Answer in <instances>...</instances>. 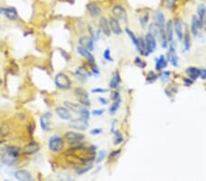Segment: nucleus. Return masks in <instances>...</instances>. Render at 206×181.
Segmentation results:
<instances>
[{
    "instance_id": "nucleus-1",
    "label": "nucleus",
    "mask_w": 206,
    "mask_h": 181,
    "mask_svg": "<svg viewBox=\"0 0 206 181\" xmlns=\"http://www.w3.org/2000/svg\"><path fill=\"white\" fill-rule=\"evenodd\" d=\"M21 155V148L16 145H7L0 155L1 163L7 167H15L19 162Z\"/></svg>"
},
{
    "instance_id": "nucleus-2",
    "label": "nucleus",
    "mask_w": 206,
    "mask_h": 181,
    "mask_svg": "<svg viewBox=\"0 0 206 181\" xmlns=\"http://www.w3.org/2000/svg\"><path fill=\"white\" fill-rule=\"evenodd\" d=\"M65 139L63 136L60 134H52V136H49L48 139L47 147L49 152H52L53 154H59L63 151L65 148Z\"/></svg>"
},
{
    "instance_id": "nucleus-3",
    "label": "nucleus",
    "mask_w": 206,
    "mask_h": 181,
    "mask_svg": "<svg viewBox=\"0 0 206 181\" xmlns=\"http://www.w3.org/2000/svg\"><path fill=\"white\" fill-rule=\"evenodd\" d=\"M54 84L61 90H69L73 87V82L71 78L63 72H59L55 75Z\"/></svg>"
},
{
    "instance_id": "nucleus-4",
    "label": "nucleus",
    "mask_w": 206,
    "mask_h": 181,
    "mask_svg": "<svg viewBox=\"0 0 206 181\" xmlns=\"http://www.w3.org/2000/svg\"><path fill=\"white\" fill-rule=\"evenodd\" d=\"M144 38H145V42H146V49L144 51L143 56L148 57L150 54L156 51V49H157V47H158L157 38H156L154 35H152L151 33L148 32L145 35Z\"/></svg>"
},
{
    "instance_id": "nucleus-5",
    "label": "nucleus",
    "mask_w": 206,
    "mask_h": 181,
    "mask_svg": "<svg viewBox=\"0 0 206 181\" xmlns=\"http://www.w3.org/2000/svg\"><path fill=\"white\" fill-rule=\"evenodd\" d=\"M41 149V145L35 140H30L21 148V155L25 157H31L38 154Z\"/></svg>"
},
{
    "instance_id": "nucleus-6",
    "label": "nucleus",
    "mask_w": 206,
    "mask_h": 181,
    "mask_svg": "<svg viewBox=\"0 0 206 181\" xmlns=\"http://www.w3.org/2000/svg\"><path fill=\"white\" fill-rule=\"evenodd\" d=\"M73 93L74 95L76 96L77 100H78V103H81L83 106H86V107H90L91 106V100L89 98V93L83 87H75L73 89Z\"/></svg>"
},
{
    "instance_id": "nucleus-7",
    "label": "nucleus",
    "mask_w": 206,
    "mask_h": 181,
    "mask_svg": "<svg viewBox=\"0 0 206 181\" xmlns=\"http://www.w3.org/2000/svg\"><path fill=\"white\" fill-rule=\"evenodd\" d=\"M111 13L112 16L115 18H117L119 21L127 22L128 14L127 10L122 4H115L111 8Z\"/></svg>"
},
{
    "instance_id": "nucleus-8",
    "label": "nucleus",
    "mask_w": 206,
    "mask_h": 181,
    "mask_svg": "<svg viewBox=\"0 0 206 181\" xmlns=\"http://www.w3.org/2000/svg\"><path fill=\"white\" fill-rule=\"evenodd\" d=\"M89 122L87 120H84L81 117L78 118H72L69 121L68 126L70 129L80 131V132H84L89 128Z\"/></svg>"
},
{
    "instance_id": "nucleus-9",
    "label": "nucleus",
    "mask_w": 206,
    "mask_h": 181,
    "mask_svg": "<svg viewBox=\"0 0 206 181\" xmlns=\"http://www.w3.org/2000/svg\"><path fill=\"white\" fill-rule=\"evenodd\" d=\"M0 16H4L9 21H18L19 15L16 7H0Z\"/></svg>"
},
{
    "instance_id": "nucleus-10",
    "label": "nucleus",
    "mask_w": 206,
    "mask_h": 181,
    "mask_svg": "<svg viewBox=\"0 0 206 181\" xmlns=\"http://www.w3.org/2000/svg\"><path fill=\"white\" fill-rule=\"evenodd\" d=\"M63 138L67 141L68 143H73V142H78V141H83L85 139V135L83 134V132L76 130H71V131H66L63 134Z\"/></svg>"
},
{
    "instance_id": "nucleus-11",
    "label": "nucleus",
    "mask_w": 206,
    "mask_h": 181,
    "mask_svg": "<svg viewBox=\"0 0 206 181\" xmlns=\"http://www.w3.org/2000/svg\"><path fill=\"white\" fill-rule=\"evenodd\" d=\"M153 23L156 27H157L159 30L165 29V25H166V17L162 11L160 10H157L153 13Z\"/></svg>"
},
{
    "instance_id": "nucleus-12",
    "label": "nucleus",
    "mask_w": 206,
    "mask_h": 181,
    "mask_svg": "<svg viewBox=\"0 0 206 181\" xmlns=\"http://www.w3.org/2000/svg\"><path fill=\"white\" fill-rule=\"evenodd\" d=\"M52 118V113L51 112L44 113L39 117V126L44 132L51 131V119Z\"/></svg>"
},
{
    "instance_id": "nucleus-13",
    "label": "nucleus",
    "mask_w": 206,
    "mask_h": 181,
    "mask_svg": "<svg viewBox=\"0 0 206 181\" xmlns=\"http://www.w3.org/2000/svg\"><path fill=\"white\" fill-rule=\"evenodd\" d=\"M173 28L174 33L180 42L182 41L183 38V21L180 18H175L173 20Z\"/></svg>"
},
{
    "instance_id": "nucleus-14",
    "label": "nucleus",
    "mask_w": 206,
    "mask_h": 181,
    "mask_svg": "<svg viewBox=\"0 0 206 181\" xmlns=\"http://www.w3.org/2000/svg\"><path fill=\"white\" fill-rule=\"evenodd\" d=\"M86 9L88 11V14L90 15V17L93 18H97L99 17H101L102 15V8L96 2H89L86 5Z\"/></svg>"
},
{
    "instance_id": "nucleus-15",
    "label": "nucleus",
    "mask_w": 206,
    "mask_h": 181,
    "mask_svg": "<svg viewBox=\"0 0 206 181\" xmlns=\"http://www.w3.org/2000/svg\"><path fill=\"white\" fill-rule=\"evenodd\" d=\"M56 115L61 118L63 121H70L73 118V113L67 107H65L64 105H60V106H57L54 110Z\"/></svg>"
},
{
    "instance_id": "nucleus-16",
    "label": "nucleus",
    "mask_w": 206,
    "mask_h": 181,
    "mask_svg": "<svg viewBox=\"0 0 206 181\" xmlns=\"http://www.w3.org/2000/svg\"><path fill=\"white\" fill-rule=\"evenodd\" d=\"M78 46L83 47L85 49H87L91 51L94 50V43L95 41L94 38H92L90 36H81L78 38Z\"/></svg>"
},
{
    "instance_id": "nucleus-17",
    "label": "nucleus",
    "mask_w": 206,
    "mask_h": 181,
    "mask_svg": "<svg viewBox=\"0 0 206 181\" xmlns=\"http://www.w3.org/2000/svg\"><path fill=\"white\" fill-rule=\"evenodd\" d=\"M98 25H99V28L101 30L102 34L105 37H110L112 34L111 28H110V25H109V20L107 18L105 17H100L99 21H98Z\"/></svg>"
},
{
    "instance_id": "nucleus-18",
    "label": "nucleus",
    "mask_w": 206,
    "mask_h": 181,
    "mask_svg": "<svg viewBox=\"0 0 206 181\" xmlns=\"http://www.w3.org/2000/svg\"><path fill=\"white\" fill-rule=\"evenodd\" d=\"M13 176L18 181H30L33 179L31 172L27 169H18L14 172Z\"/></svg>"
},
{
    "instance_id": "nucleus-19",
    "label": "nucleus",
    "mask_w": 206,
    "mask_h": 181,
    "mask_svg": "<svg viewBox=\"0 0 206 181\" xmlns=\"http://www.w3.org/2000/svg\"><path fill=\"white\" fill-rule=\"evenodd\" d=\"M76 50H77V53L80 55V56L83 57L89 64L95 62V58H94V54H93V51H91V50H89V49H85L83 47H80V46L77 47Z\"/></svg>"
},
{
    "instance_id": "nucleus-20",
    "label": "nucleus",
    "mask_w": 206,
    "mask_h": 181,
    "mask_svg": "<svg viewBox=\"0 0 206 181\" xmlns=\"http://www.w3.org/2000/svg\"><path fill=\"white\" fill-rule=\"evenodd\" d=\"M203 28V22L201 21L197 16L193 15L192 17V22H190V33L196 37L199 34V30L202 29Z\"/></svg>"
},
{
    "instance_id": "nucleus-21",
    "label": "nucleus",
    "mask_w": 206,
    "mask_h": 181,
    "mask_svg": "<svg viewBox=\"0 0 206 181\" xmlns=\"http://www.w3.org/2000/svg\"><path fill=\"white\" fill-rule=\"evenodd\" d=\"M109 25H110V28H111V31L115 34L117 35V36H120V35H122L123 33V29H122V27L121 25H120V21L117 19L114 18L113 16H111L109 18Z\"/></svg>"
},
{
    "instance_id": "nucleus-22",
    "label": "nucleus",
    "mask_w": 206,
    "mask_h": 181,
    "mask_svg": "<svg viewBox=\"0 0 206 181\" xmlns=\"http://www.w3.org/2000/svg\"><path fill=\"white\" fill-rule=\"evenodd\" d=\"M74 76L79 78L80 80H85L89 76H92V74H91V72L88 70V69L85 67L84 65H80V66H78L76 70H75Z\"/></svg>"
},
{
    "instance_id": "nucleus-23",
    "label": "nucleus",
    "mask_w": 206,
    "mask_h": 181,
    "mask_svg": "<svg viewBox=\"0 0 206 181\" xmlns=\"http://www.w3.org/2000/svg\"><path fill=\"white\" fill-rule=\"evenodd\" d=\"M154 60H155V70L159 72L163 70L168 66L169 61L165 55H159V57H156Z\"/></svg>"
},
{
    "instance_id": "nucleus-24",
    "label": "nucleus",
    "mask_w": 206,
    "mask_h": 181,
    "mask_svg": "<svg viewBox=\"0 0 206 181\" xmlns=\"http://www.w3.org/2000/svg\"><path fill=\"white\" fill-rule=\"evenodd\" d=\"M120 83H121V77H120V73L118 70H115L113 73L112 78L110 80V82L108 83V87L111 90H117L119 87Z\"/></svg>"
},
{
    "instance_id": "nucleus-25",
    "label": "nucleus",
    "mask_w": 206,
    "mask_h": 181,
    "mask_svg": "<svg viewBox=\"0 0 206 181\" xmlns=\"http://www.w3.org/2000/svg\"><path fill=\"white\" fill-rule=\"evenodd\" d=\"M165 32H166L167 38H168V42L169 43L172 42L173 38H174V28H173V20L172 19H169L168 21H166Z\"/></svg>"
},
{
    "instance_id": "nucleus-26",
    "label": "nucleus",
    "mask_w": 206,
    "mask_h": 181,
    "mask_svg": "<svg viewBox=\"0 0 206 181\" xmlns=\"http://www.w3.org/2000/svg\"><path fill=\"white\" fill-rule=\"evenodd\" d=\"M63 105L65 107H67L72 113H78L79 111L83 106V105H82L79 103H73L72 101H67V100L63 102Z\"/></svg>"
},
{
    "instance_id": "nucleus-27",
    "label": "nucleus",
    "mask_w": 206,
    "mask_h": 181,
    "mask_svg": "<svg viewBox=\"0 0 206 181\" xmlns=\"http://www.w3.org/2000/svg\"><path fill=\"white\" fill-rule=\"evenodd\" d=\"M94 164L91 163V164H87V165H81V167H77L74 168V171H75V174L77 176H83L84 174H86L88 172H90L93 168H94Z\"/></svg>"
},
{
    "instance_id": "nucleus-28",
    "label": "nucleus",
    "mask_w": 206,
    "mask_h": 181,
    "mask_svg": "<svg viewBox=\"0 0 206 181\" xmlns=\"http://www.w3.org/2000/svg\"><path fill=\"white\" fill-rule=\"evenodd\" d=\"M185 73L188 75V77H190V79H192L194 82L198 78H200V69L196 68V67H188L185 70Z\"/></svg>"
},
{
    "instance_id": "nucleus-29",
    "label": "nucleus",
    "mask_w": 206,
    "mask_h": 181,
    "mask_svg": "<svg viewBox=\"0 0 206 181\" xmlns=\"http://www.w3.org/2000/svg\"><path fill=\"white\" fill-rule=\"evenodd\" d=\"M182 41H183L182 51L183 52H188L190 50V46H192V39H190V34L189 31H186L183 34Z\"/></svg>"
},
{
    "instance_id": "nucleus-30",
    "label": "nucleus",
    "mask_w": 206,
    "mask_h": 181,
    "mask_svg": "<svg viewBox=\"0 0 206 181\" xmlns=\"http://www.w3.org/2000/svg\"><path fill=\"white\" fill-rule=\"evenodd\" d=\"M206 15V7L203 4H200L197 7V17L204 24V18Z\"/></svg>"
},
{
    "instance_id": "nucleus-31",
    "label": "nucleus",
    "mask_w": 206,
    "mask_h": 181,
    "mask_svg": "<svg viewBox=\"0 0 206 181\" xmlns=\"http://www.w3.org/2000/svg\"><path fill=\"white\" fill-rule=\"evenodd\" d=\"M77 114L79 115V117H81L84 120H87V121H89L90 117H91V115H92L91 112L88 110V107H86V106H83Z\"/></svg>"
},
{
    "instance_id": "nucleus-32",
    "label": "nucleus",
    "mask_w": 206,
    "mask_h": 181,
    "mask_svg": "<svg viewBox=\"0 0 206 181\" xmlns=\"http://www.w3.org/2000/svg\"><path fill=\"white\" fill-rule=\"evenodd\" d=\"M170 76H171V72L169 70H161L159 73V79L161 80L163 83L168 82L170 80Z\"/></svg>"
},
{
    "instance_id": "nucleus-33",
    "label": "nucleus",
    "mask_w": 206,
    "mask_h": 181,
    "mask_svg": "<svg viewBox=\"0 0 206 181\" xmlns=\"http://www.w3.org/2000/svg\"><path fill=\"white\" fill-rule=\"evenodd\" d=\"M125 33L127 34V36L129 37V38H130V40L132 41V43L134 44V46L137 48V47H138V38L136 36L135 33L132 31L131 29H129L128 28H125Z\"/></svg>"
},
{
    "instance_id": "nucleus-34",
    "label": "nucleus",
    "mask_w": 206,
    "mask_h": 181,
    "mask_svg": "<svg viewBox=\"0 0 206 181\" xmlns=\"http://www.w3.org/2000/svg\"><path fill=\"white\" fill-rule=\"evenodd\" d=\"M159 79V74L156 73L154 70H149V72L147 73V76H146V82L148 83H153L156 80Z\"/></svg>"
},
{
    "instance_id": "nucleus-35",
    "label": "nucleus",
    "mask_w": 206,
    "mask_h": 181,
    "mask_svg": "<svg viewBox=\"0 0 206 181\" xmlns=\"http://www.w3.org/2000/svg\"><path fill=\"white\" fill-rule=\"evenodd\" d=\"M136 49H137V51L139 53V55L143 56L144 51L146 49V42H145L144 37H139L138 38V47Z\"/></svg>"
},
{
    "instance_id": "nucleus-36",
    "label": "nucleus",
    "mask_w": 206,
    "mask_h": 181,
    "mask_svg": "<svg viewBox=\"0 0 206 181\" xmlns=\"http://www.w3.org/2000/svg\"><path fill=\"white\" fill-rule=\"evenodd\" d=\"M114 135H115V136H114V141H113L114 145H118L122 144L124 142V135H123V134L120 132L119 130L115 131Z\"/></svg>"
},
{
    "instance_id": "nucleus-37",
    "label": "nucleus",
    "mask_w": 206,
    "mask_h": 181,
    "mask_svg": "<svg viewBox=\"0 0 206 181\" xmlns=\"http://www.w3.org/2000/svg\"><path fill=\"white\" fill-rule=\"evenodd\" d=\"M121 102H122L121 99H118L117 101H113V103L111 104V106H110L108 109V112L110 114H114L117 112V110L120 107V104H121Z\"/></svg>"
},
{
    "instance_id": "nucleus-38",
    "label": "nucleus",
    "mask_w": 206,
    "mask_h": 181,
    "mask_svg": "<svg viewBox=\"0 0 206 181\" xmlns=\"http://www.w3.org/2000/svg\"><path fill=\"white\" fill-rule=\"evenodd\" d=\"M107 157V152L105 150H99L98 153H96V157H95L94 162L95 164H100L101 162L106 158Z\"/></svg>"
},
{
    "instance_id": "nucleus-39",
    "label": "nucleus",
    "mask_w": 206,
    "mask_h": 181,
    "mask_svg": "<svg viewBox=\"0 0 206 181\" xmlns=\"http://www.w3.org/2000/svg\"><path fill=\"white\" fill-rule=\"evenodd\" d=\"M149 18H150V16H149L148 12H146L144 15H142V16L139 18V23L143 28H147V26L148 25V22H149Z\"/></svg>"
},
{
    "instance_id": "nucleus-40",
    "label": "nucleus",
    "mask_w": 206,
    "mask_h": 181,
    "mask_svg": "<svg viewBox=\"0 0 206 181\" xmlns=\"http://www.w3.org/2000/svg\"><path fill=\"white\" fill-rule=\"evenodd\" d=\"M89 65H90V72H91L92 76L99 77L100 74H101V72H100V69L98 67V65L96 64V62L91 63Z\"/></svg>"
},
{
    "instance_id": "nucleus-41",
    "label": "nucleus",
    "mask_w": 206,
    "mask_h": 181,
    "mask_svg": "<svg viewBox=\"0 0 206 181\" xmlns=\"http://www.w3.org/2000/svg\"><path fill=\"white\" fill-rule=\"evenodd\" d=\"M103 58H104V59L105 60V61H107V62H113L114 61V59H113L112 55H111V49H110L109 48H106L104 50Z\"/></svg>"
},
{
    "instance_id": "nucleus-42",
    "label": "nucleus",
    "mask_w": 206,
    "mask_h": 181,
    "mask_svg": "<svg viewBox=\"0 0 206 181\" xmlns=\"http://www.w3.org/2000/svg\"><path fill=\"white\" fill-rule=\"evenodd\" d=\"M134 63H135L136 66H138V67L140 68V69H145L146 67H147V62L144 61V60H143L141 58H140L139 56H138V57L135 58Z\"/></svg>"
},
{
    "instance_id": "nucleus-43",
    "label": "nucleus",
    "mask_w": 206,
    "mask_h": 181,
    "mask_svg": "<svg viewBox=\"0 0 206 181\" xmlns=\"http://www.w3.org/2000/svg\"><path fill=\"white\" fill-rule=\"evenodd\" d=\"M121 151L122 149L121 148H118V149H115L113 151H111L110 152V154L108 155V157L110 160H113V159H115V158H117L118 155L121 154Z\"/></svg>"
},
{
    "instance_id": "nucleus-44",
    "label": "nucleus",
    "mask_w": 206,
    "mask_h": 181,
    "mask_svg": "<svg viewBox=\"0 0 206 181\" xmlns=\"http://www.w3.org/2000/svg\"><path fill=\"white\" fill-rule=\"evenodd\" d=\"M110 99L112 101H117L118 99H121V95H120V93L117 90H113V92L111 93V95H110Z\"/></svg>"
},
{
    "instance_id": "nucleus-45",
    "label": "nucleus",
    "mask_w": 206,
    "mask_h": 181,
    "mask_svg": "<svg viewBox=\"0 0 206 181\" xmlns=\"http://www.w3.org/2000/svg\"><path fill=\"white\" fill-rule=\"evenodd\" d=\"M109 92V89H105V88H94L91 90L92 93H106Z\"/></svg>"
},
{
    "instance_id": "nucleus-46",
    "label": "nucleus",
    "mask_w": 206,
    "mask_h": 181,
    "mask_svg": "<svg viewBox=\"0 0 206 181\" xmlns=\"http://www.w3.org/2000/svg\"><path fill=\"white\" fill-rule=\"evenodd\" d=\"M105 109L102 108V109H94L91 112V114L94 115V116H102V115L104 113Z\"/></svg>"
},
{
    "instance_id": "nucleus-47",
    "label": "nucleus",
    "mask_w": 206,
    "mask_h": 181,
    "mask_svg": "<svg viewBox=\"0 0 206 181\" xmlns=\"http://www.w3.org/2000/svg\"><path fill=\"white\" fill-rule=\"evenodd\" d=\"M103 133H104L103 128H93V129H91L89 131V134L91 135H94V136L98 135V134H101Z\"/></svg>"
},
{
    "instance_id": "nucleus-48",
    "label": "nucleus",
    "mask_w": 206,
    "mask_h": 181,
    "mask_svg": "<svg viewBox=\"0 0 206 181\" xmlns=\"http://www.w3.org/2000/svg\"><path fill=\"white\" fill-rule=\"evenodd\" d=\"M182 82H183V84L185 86H192V85L194 83V80L192 79H190V77H184L182 79Z\"/></svg>"
},
{
    "instance_id": "nucleus-49",
    "label": "nucleus",
    "mask_w": 206,
    "mask_h": 181,
    "mask_svg": "<svg viewBox=\"0 0 206 181\" xmlns=\"http://www.w3.org/2000/svg\"><path fill=\"white\" fill-rule=\"evenodd\" d=\"M98 102H99L100 104H102V105H107L109 103V100L107 98H105V97H99Z\"/></svg>"
},
{
    "instance_id": "nucleus-50",
    "label": "nucleus",
    "mask_w": 206,
    "mask_h": 181,
    "mask_svg": "<svg viewBox=\"0 0 206 181\" xmlns=\"http://www.w3.org/2000/svg\"><path fill=\"white\" fill-rule=\"evenodd\" d=\"M115 124H117V120H113V121H112V124H111V130H110V132H111L113 134H115V131L117 130V126H115Z\"/></svg>"
},
{
    "instance_id": "nucleus-51",
    "label": "nucleus",
    "mask_w": 206,
    "mask_h": 181,
    "mask_svg": "<svg viewBox=\"0 0 206 181\" xmlns=\"http://www.w3.org/2000/svg\"><path fill=\"white\" fill-rule=\"evenodd\" d=\"M200 78L206 80V69H200Z\"/></svg>"
},
{
    "instance_id": "nucleus-52",
    "label": "nucleus",
    "mask_w": 206,
    "mask_h": 181,
    "mask_svg": "<svg viewBox=\"0 0 206 181\" xmlns=\"http://www.w3.org/2000/svg\"><path fill=\"white\" fill-rule=\"evenodd\" d=\"M203 27H204V30L206 31V22H205V26H203Z\"/></svg>"
},
{
    "instance_id": "nucleus-53",
    "label": "nucleus",
    "mask_w": 206,
    "mask_h": 181,
    "mask_svg": "<svg viewBox=\"0 0 206 181\" xmlns=\"http://www.w3.org/2000/svg\"><path fill=\"white\" fill-rule=\"evenodd\" d=\"M0 28H1V26H0Z\"/></svg>"
},
{
    "instance_id": "nucleus-54",
    "label": "nucleus",
    "mask_w": 206,
    "mask_h": 181,
    "mask_svg": "<svg viewBox=\"0 0 206 181\" xmlns=\"http://www.w3.org/2000/svg\"><path fill=\"white\" fill-rule=\"evenodd\" d=\"M176 1H178V0H176Z\"/></svg>"
}]
</instances>
